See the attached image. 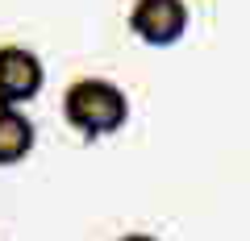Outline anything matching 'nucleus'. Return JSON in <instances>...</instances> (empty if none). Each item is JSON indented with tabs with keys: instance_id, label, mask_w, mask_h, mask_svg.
I'll return each mask as SVG.
<instances>
[{
	"instance_id": "f257e3e1",
	"label": "nucleus",
	"mask_w": 250,
	"mask_h": 241,
	"mask_svg": "<svg viewBox=\"0 0 250 241\" xmlns=\"http://www.w3.org/2000/svg\"><path fill=\"white\" fill-rule=\"evenodd\" d=\"M62 121L83 137V142H100L125 129L129 121V96L121 83L104 79V75H80L62 92Z\"/></svg>"
},
{
	"instance_id": "f03ea898",
	"label": "nucleus",
	"mask_w": 250,
	"mask_h": 241,
	"mask_svg": "<svg viewBox=\"0 0 250 241\" xmlns=\"http://www.w3.org/2000/svg\"><path fill=\"white\" fill-rule=\"evenodd\" d=\"M188 0H134L125 13V25L142 46H175L188 34Z\"/></svg>"
},
{
	"instance_id": "7ed1b4c3",
	"label": "nucleus",
	"mask_w": 250,
	"mask_h": 241,
	"mask_svg": "<svg viewBox=\"0 0 250 241\" xmlns=\"http://www.w3.org/2000/svg\"><path fill=\"white\" fill-rule=\"evenodd\" d=\"M46 88V67L29 46L0 42V104L25 108Z\"/></svg>"
},
{
	"instance_id": "20e7f679",
	"label": "nucleus",
	"mask_w": 250,
	"mask_h": 241,
	"mask_svg": "<svg viewBox=\"0 0 250 241\" xmlns=\"http://www.w3.org/2000/svg\"><path fill=\"white\" fill-rule=\"evenodd\" d=\"M38 146V129L21 108L0 104V167H17L34 154Z\"/></svg>"
},
{
	"instance_id": "39448f33",
	"label": "nucleus",
	"mask_w": 250,
	"mask_h": 241,
	"mask_svg": "<svg viewBox=\"0 0 250 241\" xmlns=\"http://www.w3.org/2000/svg\"><path fill=\"white\" fill-rule=\"evenodd\" d=\"M117 241H159L154 233H125V237H117Z\"/></svg>"
}]
</instances>
